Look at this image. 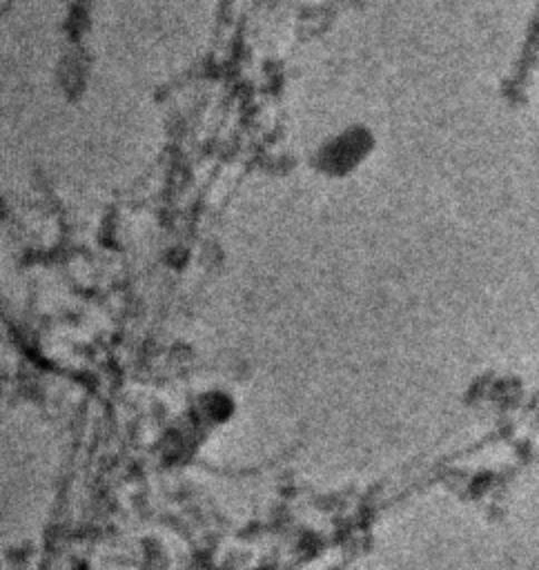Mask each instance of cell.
Returning a JSON list of instances; mask_svg holds the SVG:
<instances>
[{"mask_svg":"<svg viewBox=\"0 0 539 570\" xmlns=\"http://www.w3.org/2000/svg\"><path fill=\"white\" fill-rule=\"evenodd\" d=\"M370 142V134L363 127L336 131L316 149L314 167L325 176H343L365 158Z\"/></svg>","mask_w":539,"mask_h":570,"instance_id":"6da1fadb","label":"cell"}]
</instances>
